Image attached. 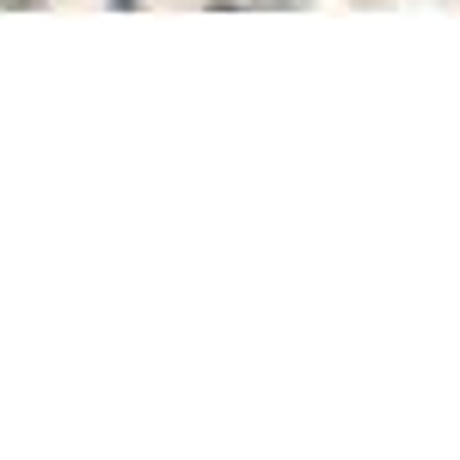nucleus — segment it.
Returning a JSON list of instances; mask_svg holds the SVG:
<instances>
[{"label": "nucleus", "mask_w": 460, "mask_h": 460, "mask_svg": "<svg viewBox=\"0 0 460 460\" xmlns=\"http://www.w3.org/2000/svg\"><path fill=\"white\" fill-rule=\"evenodd\" d=\"M111 6H117V13H129V6H136V0H111Z\"/></svg>", "instance_id": "1"}, {"label": "nucleus", "mask_w": 460, "mask_h": 460, "mask_svg": "<svg viewBox=\"0 0 460 460\" xmlns=\"http://www.w3.org/2000/svg\"><path fill=\"white\" fill-rule=\"evenodd\" d=\"M0 6H37V0H0Z\"/></svg>", "instance_id": "2"}]
</instances>
